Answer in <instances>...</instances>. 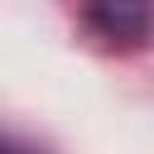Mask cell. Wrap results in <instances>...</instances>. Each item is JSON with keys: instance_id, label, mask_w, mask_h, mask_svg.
I'll list each match as a JSON object with an SVG mask.
<instances>
[{"instance_id": "obj_1", "label": "cell", "mask_w": 154, "mask_h": 154, "mask_svg": "<svg viewBox=\"0 0 154 154\" xmlns=\"http://www.w3.org/2000/svg\"><path fill=\"white\" fill-rule=\"evenodd\" d=\"M91 19L106 34H116V38L144 34V5L140 0H91Z\"/></svg>"}]
</instances>
